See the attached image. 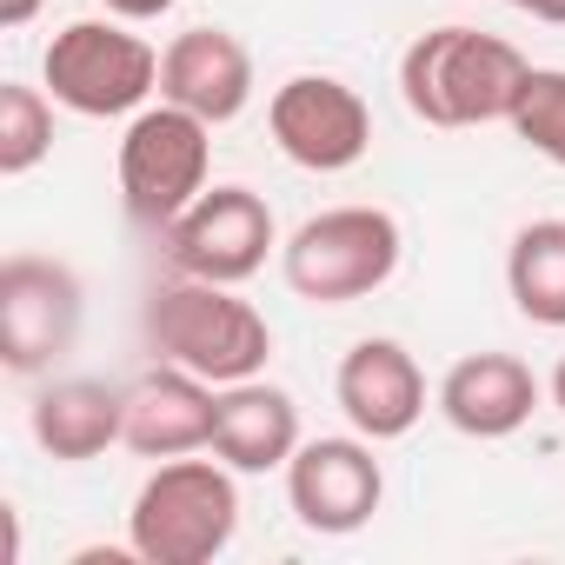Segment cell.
<instances>
[{
  "label": "cell",
  "instance_id": "cell-20",
  "mask_svg": "<svg viewBox=\"0 0 565 565\" xmlns=\"http://www.w3.org/2000/svg\"><path fill=\"white\" fill-rule=\"evenodd\" d=\"M167 8H173V0H107L114 21H160Z\"/></svg>",
  "mask_w": 565,
  "mask_h": 565
},
{
  "label": "cell",
  "instance_id": "cell-15",
  "mask_svg": "<svg viewBox=\"0 0 565 565\" xmlns=\"http://www.w3.org/2000/svg\"><path fill=\"white\" fill-rule=\"evenodd\" d=\"M300 452V406L287 386L266 380H233L213 399V459L233 472H287Z\"/></svg>",
  "mask_w": 565,
  "mask_h": 565
},
{
  "label": "cell",
  "instance_id": "cell-8",
  "mask_svg": "<svg viewBox=\"0 0 565 565\" xmlns=\"http://www.w3.org/2000/svg\"><path fill=\"white\" fill-rule=\"evenodd\" d=\"M81 313H87V300H81L74 266L41 259V253H14L0 266V360H8V373L34 380L61 353H74Z\"/></svg>",
  "mask_w": 565,
  "mask_h": 565
},
{
  "label": "cell",
  "instance_id": "cell-22",
  "mask_svg": "<svg viewBox=\"0 0 565 565\" xmlns=\"http://www.w3.org/2000/svg\"><path fill=\"white\" fill-rule=\"evenodd\" d=\"M41 8H47V0H0V28H28Z\"/></svg>",
  "mask_w": 565,
  "mask_h": 565
},
{
  "label": "cell",
  "instance_id": "cell-16",
  "mask_svg": "<svg viewBox=\"0 0 565 565\" xmlns=\"http://www.w3.org/2000/svg\"><path fill=\"white\" fill-rule=\"evenodd\" d=\"M34 446L61 466H87L100 459L107 446H127V393L107 386V380H54L34 413Z\"/></svg>",
  "mask_w": 565,
  "mask_h": 565
},
{
  "label": "cell",
  "instance_id": "cell-18",
  "mask_svg": "<svg viewBox=\"0 0 565 565\" xmlns=\"http://www.w3.org/2000/svg\"><path fill=\"white\" fill-rule=\"evenodd\" d=\"M54 153V94L8 81L0 87V173L21 180Z\"/></svg>",
  "mask_w": 565,
  "mask_h": 565
},
{
  "label": "cell",
  "instance_id": "cell-14",
  "mask_svg": "<svg viewBox=\"0 0 565 565\" xmlns=\"http://www.w3.org/2000/svg\"><path fill=\"white\" fill-rule=\"evenodd\" d=\"M439 413L466 439H512L539 413V380L519 353H466L439 380Z\"/></svg>",
  "mask_w": 565,
  "mask_h": 565
},
{
  "label": "cell",
  "instance_id": "cell-3",
  "mask_svg": "<svg viewBox=\"0 0 565 565\" xmlns=\"http://www.w3.org/2000/svg\"><path fill=\"white\" fill-rule=\"evenodd\" d=\"M239 472L226 459H160L127 512V552L147 565H206L239 532Z\"/></svg>",
  "mask_w": 565,
  "mask_h": 565
},
{
  "label": "cell",
  "instance_id": "cell-1",
  "mask_svg": "<svg viewBox=\"0 0 565 565\" xmlns=\"http://www.w3.org/2000/svg\"><path fill=\"white\" fill-rule=\"evenodd\" d=\"M532 61L479 28H433L399 54V94L413 107V120L426 127H486V120H512L519 87H525Z\"/></svg>",
  "mask_w": 565,
  "mask_h": 565
},
{
  "label": "cell",
  "instance_id": "cell-23",
  "mask_svg": "<svg viewBox=\"0 0 565 565\" xmlns=\"http://www.w3.org/2000/svg\"><path fill=\"white\" fill-rule=\"evenodd\" d=\"M552 406H558V413H565V360H558V366H552Z\"/></svg>",
  "mask_w": 565,
  "mask_h": 565
},
{
  "label": "cell",
  "instance_id": "cell-7",
  "mask_svg": "<svg viewBox=\"0 0 565 565\" xmlns=\"http://www.w3.org/2000/svg\"><path fill=\"white\" fill-rule=\"evenodd\" d=\"M279 246V226H273V206L226 180V186H206L173 226H167V259L173 273L186 279H213V287H239L266 266V253Z\"/></svg>",
  "mask_w": 565,
  "mask_h": 565
},
{
  "label": "cell",
  "instance_id": "cell-13",
  "mask_svg": "<svg viewBox=\"0 0 565 565\" xmlns=\"http://www.w3.org/2000/svg\"><path fill=\"white\" fill-rule=\"evenodd\" d=\"M213 399H220V386L160 360L147 380L127 386V446L153 466L186 459V452H213Z\"/></svg>",
  "mask_w": 565,
  "mask_h": 565
},
{
  "label": "cell",
  "instance_id": "cell-9",
  "mask_svg": "<svg viewBox=\"0 0 565 565\" xmlns=\"http://www.w3.org/2000/svg\"><path fill=\"white\" fill-rule=\"evenodd\" d=\"M266 127H273V147L307 173H347L373 147V107L360 100V87L333 74H294L287 87H273Z\"/></svg>",
  "mask_w": 565,
  "mask_h": 565
},
{
  "label": "cell",
  "instance_id": "cell-2",
  "mask_svg": "<svg viewBox=\"0 0 565 565\" xmlns=\"http://www.w3.org/2000/svg\"><path fill=\"white\" fill-rule=\"evenodd\" d=\"M147 347L167 366L200 373L206 386H233V380H259L273 360V327L253 300H239L233 287L213 279H173L147 300Z\"/></svg>",
  "mask_w": 565,
  "mask_h": 565
},
{
  "label": "cell",
  "instance_id": "cell-6",
  "mask_svg": "<svg viewBox=\"0 0 565 565\" xmlns=\"http://www.w3.org/2000/svg\"><path fill=\"white\" fill-rule=\"evenodd\" d=\"M206 173H213V127L173 100L160 107H140L127 120V140H120V200L140 226L167 233L200 193H206Z\"/></svg>",
  "mask_w": 565,
  "mask_h": 565
},
{
  "label": "cell",
  "instance_id": "cell-17",
  "mask_svg": "<svg viewBox=\"0 0 565 565\" xmlns=\"http://www.w3.org/2000/svg\"><path fill=\"white\" fill-rule=\"evenodd\" d=\"M505 294L532 327H565V220H532L512 233Z\"/></svg>",
  "mask_w": 565,
  "mask_h": 565
},
{
  "label": "cell",
  "instance_id": "cell-21",
  "mask_svg": "<svg viewBox=\"0 0 565 565\" xmlns=\"http://www.w3.org/2000/svg\"><path fill=\"white\" fill-rule=\"evenodd\" d=\"M505 8H519V14H532L545 28H565V0H505Z\"/></svg>",
  "mask_w": 565,
  "mask_h": 565
},
{
  "label": "cell",
  "instance_id": "cell-12",
  "mask_svg": "<svg viewBox=\"0 0 565 565\" xmlns=\"http://www.w3.org/2000/svg\"><path fill=\"white\" fill-rule=\"evenodd\" d=\"M160 100L200 114L206 127H226L253 100V54L226 28H186L160 54Z\"/></svg>",
  "mask_w": 565,
  "mask_h": 565
},
{
  "label": "cell",
  "instance_id": "cell-10",
  "mask_svg": "<svg viewBox=\"0 0 565 565\" xmlns=\"http://www.w3.org/2000/svg\"><path fill=\"white\" fill-rule=\"evenodd\" d=\"M386 499V472L373 459V439H300V452L287 459V505L307 532L320 539H347L360 525H373Z\"/></svg>",
  "mask_w": 565,
  "mask_h": 565
},
{
  "label": "cell",
  "instance_id": "cell-11",
  "mask_svg": "<svg viewBox=\"0 0 565 565\" xmlns=\"http://www.w3.org/2000/svg\"><path fill=\"white\" fill-rule=\"evenodd\" d=\"M333 399H340L353 433L386 446V439H406L426 419V373L399 340H360L333 373Z\"/></svg>",
  "mask_w": 565,
  "mask_h": 565
},
{
  "label": "cell",
  "instance_id": "cell-19",
  "mask_svg": "<svg viewBox=\"0 0 565 565\" xmlns=\"http://www.w3.org/2000/svg\"><path fill=\"white\" fill-rule=\"evenodd\" d=\"M505 127H512L539 160L565 167V67H532Z\"/></svg>",
  "mask_w": 565,
  "mask_h": 565
},
{
  "label": "cell",
  "instance_id": "cell-4",
  "mask_svg": "<svg viewBox=\"0 0 565 565\" xmlns=\"http://www.w3.org/2000/svg\"><path fill=\"white\" fill-rule=\"evenodd\" d=\"M406 233L386 206H327L279 246V273L307 307H353L399 273Z\"/></svg>",
  "mask_w": 565,
  "mask_h": 565
},
{
  "label": "cell",
  "instance_id": "cell-5",
  "mask_svg": "<svg viewBox=\"0 0 565 565\" xmlns=\"http://www.w3.org/2000/svg\"><path fill=\"white\" fill-rule=\"evenodd\" d=\"M41 81L54 107L81 120H120V114H140L147 94H160V54L127 21H74L47 41Z\"/></svg>",
  "mask_w": 565,
  "mask_h": 565
}]
</instances>
